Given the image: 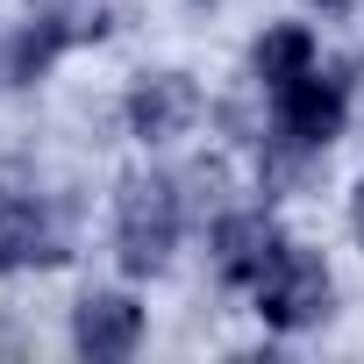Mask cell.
Instances as JSON below:
<instances>
[{"label":"cell","mask_w":364,"mask_h":364,"mask_svg":"<svg viewBox=\"0 0 364 364\" xmlns=\"http://www.w3.org/2000/svg\"><path fill=\"white\" fill-rule=\"evenodd\" d=\"M186 236V200H178V171H129L114 193V257L129 279H150L171 264Z\"/></svg>","instance_id":"1"},{"label":"cell","mask_w":364,"mask_h":364,"mask_svg":"<svg viewBox=\"0 0 364 364\" xmlns=\"http://www.w3.org/2000/svg\"><path fill=\"white\" fill-rule=\"evenodd\" d=\"M250 300H257V314H264L272 328H307V321H321V314H328L336 279H328V264H321L314 250L286 243V250L272 257V272L250 286Z\"/></svg>","instance_id":"2"},{"label":"cell","mask_w":364,"mask_h":364,"mask_svg":"<svg viewBox=\"0 0 364 364\" xmlns=\"http://www.w3.org/2000/svg\"><path fill=\"white\" fill-rule=\"evenodd\" d=\"M72 257V215L43 193H0V272H36Z\"/></svg>","instance_id":"3"},{"label":"cell","mask_w":364,"mask_h":364,"mask_svg":"<svg viewBox=\"0 0 364 364\" xmlns=\"http://www.w3.org/2000/svg\"><path fill=\"white\" fill-rule=\"evenodd\" d=\"M343 114H350V79L328 72V65H314L293 86L272 93V129L293 136V143H307V150H328L343 136Z\"/></svg>","instance_id":"4"},{"label":"cell","mask_w":364,"mask_h":364,"mask_svg":"<svg viewBox=\"0 0 364 364\" xmlns=\"http://www.w3.org/2000/svg\"><path fill=\"white\" fill-rule=\"evenodd\" d=\"M200 114H208V100H200V86L186 72H150L122 100V122H129L136 143H178V136L200 129Z\"/></svg>","instance_id":"5"},{"label":"cell","mask_w":364,"mask_h":364,"mask_svg":"<svg viewBox=\"0 0 364 364\" xmlns=\"http://www.w3.org/2000/svg\"><path fill=\"white\" fill-rule=\"evenodd\" d=\"M208 250H215V272L250 293V286L272 272V257L286 250V236H279L272 208H229V215L208 229Z\"/></svg>","instance_id":"6"},{"label":"cell","mask_w":364,"mask_h":364,"mask_svg":"<svg viewBox=\"0 0 364 364\" xmlns=\"http://www.w3.org/2000/svg\"><path fill=\"white\" fill-rule=\"evenodd\" d=\"M72 343L86 350V357H129L136 343H143V307L129 300V293H86L79 300V314H72Z\"/></svg>","instance_id":"7"},{"label":"cell","mask_w":364,"mask_h":364,"mask_svg":"<svg viewBox=\"0 0 364 364\" xmlns=\"http://www.w3.org/2000/svg\"><path fill=\"white\" fill-rule=\"evenodd\" d=\"M321 65V43H314V29H300V22H279V29H264L257 36V50H250V86L272 100L279 86H293L300 72H314Z\"/></svg>","instance_id":"8"},{"label":"cell","mask_w":364,"mask_h":364,"mask_svg":"<svg viewBox=\"0 0 364 364\" xmlns=\"http://www.w3.org/2000/svg\"><path fill=\"white\" fill-rule=\"evenodd\" d=\"M350 229H357V236H364V186H357V193H350Z\"/></svg>","instance_id":"9"},{"label":"cell","mask_w":364,"mask_h":364,"mask_svg":"<svg viewBox=\"0 0 364 364\" xmlns=\"http://www.w3.org/2000/svg\"><path fill=\"white\" fill-rule=\"evenodd\" d=\"M321 8H350V0H321Z\"/></svg>","instance_id":"10"}]
</instances>
